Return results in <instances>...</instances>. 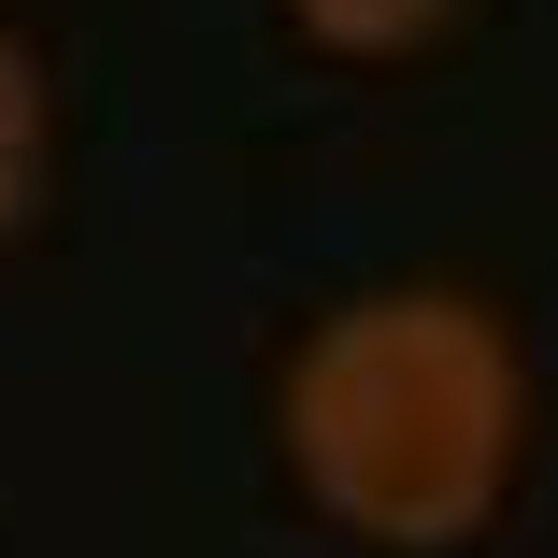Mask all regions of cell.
<instances>
[{"label":"cell","instance_id":"obj_1","mask_svg":"<svg viewBox=\"0 0 558 558\" xmlns=\"http://www.w3.org/2000/svg\"><path fill=\"white\" fill-rule=\"evenodd\" d=\"M272 429H287V473L315 487L329 530H359L387 558H444L515 487L530 373L473 287H359L287 344Z\"/></svg>","mask_w":558,"mask_h":558},{"label":"cell","instance_id":"obj_3","mask_svg":"<svg viewBox=\"0 0 558 558\" xmlns=\"http://www.w3.org/2000/svg\"><path fill=\"white\" fill-rule=\"evenodd\" d=\"M287 15L329 44V58H415L459 29V0H287Z\"/></svg>","mask_w":558,"mask_h":558},{"label":"cell","instance_id":"obj_2","mask_svg":"<svg viewBox=\"0 0 558 558\" xmlns=\"http://www.w3.org/2000/svg\"><path fill=\"white\" fill-rule=\"evenodd\" d=\"M44 144H58V86H44L29 29H0V244H15L29 201H44Z\"/></svg>","mask_w":558,"mask_h":558}]
</instances>
